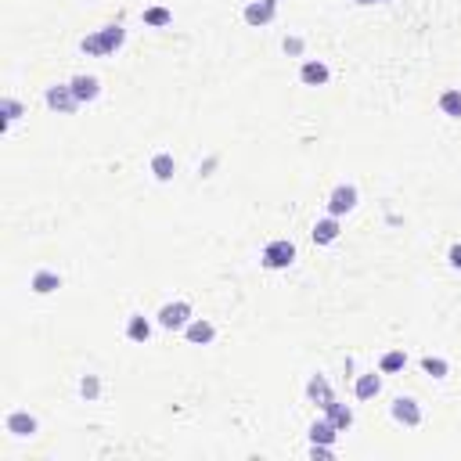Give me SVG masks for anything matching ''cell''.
Returning <instances> with one entry per match:
<instances>
[{
	"instance_id": "6da1fadb",
	"label": "cell",
	"mask_w": 461,
	"mask_h": 461,
	"mask_svg": "<svg viewBox=\"0 0 461 461\" xmlns=\"http://www.w3.org/2000/svg\"><path fill=\"white\" fill-rule=\"evenodd\" d=\"M122 44H127V29L115 22V25H105V29H98V33L83 37V40H80V51L90 54V58H108V54H115Z\"/></svg>"
},
{
	"instance_id": "7a4b0ae2",
	"label": "cell",
	"mask_w": 461,
	"mask_h": 461,
	"mask_svg": "<svg viewBox=\"0 0 461 461\" xmlns=\"http://www.w3.org/2000/svg\"><path fill=\"white\" fill-rule=\"evenodd\" d=\"M260 263H263L267 270H289V267L296 263V245H292L289 238L270 241L267 249H263V256H260Z\"/></svg>"
},
{
	"instance_id": "3957f363",
	"label": "cell",
	"mask_w": 461,
	"mask_h": 461,
	"mask_svg": "<svg viewBox=\"0 0 461 461\" xmlns=\"http://www.w3.org/2000/svg\"><path fill=\"white\" fill-rule=\"evenodd\" d=\"M47 108L51 112H58V115H72L76 108H80V98L72 94V87L69 83H54V87H47Z\"/></svg>"
},
{
	"instance_id": "277c9868",
	"label": "cell",
	"mask_w": 461,
	"mask_h": 461,
	"mask_svg": "<svg viewBox=\"0 0 461 461\" xmlns=\"http://www.w3.org/2000/svg\"><path fill=\"white\" fill-rule=\"evenodd\" d=\"M353 209H357V188L353 184H339V188L328 195V217H346Z\"/></svg>"
},
{
	"instance_id": "5b68a950",
	"label": "cell",
	"mask_w": 461,
	"mask_h": 461,
	"mask_svg": "<svg viewBox=\"0 0 461 461\" xmlns=\"http://www.w3.org/2000/svg\"><path fill=\"white\" fill-rule=\"evenodd\" d=\"M191 321V306L188 303H166L163 310H159V324L166 331H180V328H188Z\"/></svg>"
},
{
	"instance_id": "8992f818",
	"label": "cell",
	"mask_w": 461,
	"mask_h": 461,
	"mask_svg": "<svg viewBox=\"0 0 461 461\" xmlns=\"http://www.w3.org/2000/svg\"><path fill=\"white\" fill-rule=\"evenodd\" d=\"M393 418L400 425H408V429L422 425V408H418L415 396H396V400H393Z\"/></svg>"
},
{
	"instance_id": "52a82bcc",
	"label": "cell",
	"mask_w": 461,
	"mask_h": 461,
	"mask_svg": "<svg viewBox=\"0 0 461 461\" xmlns=\"http://www.w3.org/2000/svg\"><path fill=\"white\" fill-rule=\"evenodd\" d=\"M184 335H188L191 346H209L213 339H217V328H213V321H206V317H195V321H188Z\"/></svg>"
},
{
	"instance_id": "ba28073f",
	"label": "cell",
	"mask_w": 461,
	"mask_h": 461,
	"mask_svg": "<svg viewBox=\"0 0 461 461\" xmlns=\"http://www.w3.org/2000/svg\"><path fill=\"white\" fill-rule=\"evenodd\" d=\"M274 15H278V0H253L245 8V22L249 25H267V22H274Z\"/></svg>"
},
{
	"instance_id": "9c48e42d",
	"label": "cell",
	"mask_w": 461,
	"mask_h": 461,
	"mask_svg": "<svg viewBox=\"0 0 461 461\" xmlns=\"http://www.w3.org/2000/svg\"><path fill=\"white\" fill-rule=\"evenodd\" d=\"M4 425H8V433H11V436H37V429H40L37 418L29 415V411H11Z\"/></svg>"
},
{
	"instance_id": "30bf717a",
	"label": "cell",
	"mask_w": 461,
	"mask_h": 461,
	"mask_svg": "<svg viewBox=\"0 0 461 461\" xmlns=\"http://www.w3.org/2000/svg\"><path fill=\"white\" fill-rule=\"evenodd\" d=\"M72 94L80 98V105H87V101H94L98 94H101V80L98 76H72Z\"/></svg>"
},
{
	"instance_id": "8fae6325",
	"label": "cell",
	"mask_w": 461,
	"mask_h": 461,
	"mask_svg": "<svg viewBox=\"0 0 461 461\" xmlns=\"http://www.w3.org/2000/svg\"><path fill=\"white\" fill-rule=\"evenodd\" d=\"M324 418L335 425V429H339V433H346V429L353 425V411L346 408V404H339V400H335V396H331V400L324 404Z\"/></svg>"
},
{
	"instance_id": "7c38bea8",
	"label": "cell",
	"mask_w": 461,
	"mask_h": 461,
	"mask_svg": "<svg viewBox=\"0 0 461 461\" xmlns=\"http://www.w3.org/2000/svg\"><path fill=\"white\" fill-rule=\"evenodd\" d=\"M328 65L324 61H303V69H299V80L306 83V87H324L328 83Z\"/></svg>"
},
{
	"instance_id": "4fadbf2b",
	"label": "cell",
	"mask_w": 461,
	"mask_h": 461,
	"mask_svg": "<svg viewBox=\"0 0 461 461\" xmlns=\"http://www.w3.org/2000/svg\"><path fill=\"white\" fill-rule=\"evenodd\" d=\"M310 234H314V241H317V245H331L335 238L343 234V227H339V217H324V220H317Z\"/></svg>"
},
{
	"instance_id": "5bb4252c",
	"label": "cell",
	"mask_w": 461,
	"mask_h": 461,
	"mask_svg": "<svg viewBox=\"0 0 461 461\" xmlns=\"http://www.w3.org/2000/svg\"><path fill=\"white\" fill-rule=\"evenodd\" d=\"M29 289H33L37 296H51V292L61 289V278H58L54 270H37V274H33V282H29Z\"/></svg>"
},
{
	"instance_id": "9a60e30c",
	"label": "cell",
	"mask_w": 461,
	"mask_h": 461,
	"mask_svg": "<svg viewBox=\"0 0 461 461\" xmlns=\"http://www.w3.org/2000/svg\"><path fill=\"white\" fill-rule=\"evenodd\" d=\"M306 400H310V404H321V408L331 400V386H328L324 375H314L310 382H306Z\"/></svg>"
},
{
	"instance_id": "2e32d148",
	"label": "cell",
	"mask_w": 461,
	"mask_h": 461,
	"mask_svg": "<svg viewBox=\"0 0 461 461\" xmlns=\"http://www.w3.org/2000/svg\"><path fill=\"white\" fill-rule=\"evenodd\" d=\"M353 393H357V400H372V396H379V393H382V379H379L375 372H367V375H360V379H357Z\"/></svg>"
},
{
	"instance_id": "e0dca14e",
	"label": "cell",
	"mask_w": 461,
	"mask_h": 461,
	"mask_svg": "<svg viewBox=\"0 0 461 461\" xmlns=\"http://www.w3.org/2000/svg\"><path fill=\"white\" fill-rule=\"evenodd\" d=\"M335 440H339V429H335L328 418H317L314 425H310V443H335Z\"/></svg>"
},
{
	"instance_id": "ac0fdd59",
	"label": "cell",
	"mask_w": 461,
	"mask_h": 461,
	"mask_svg": "<svg viewBox=\"0 0 461 461\" xmlns=\"http://www.w3.org/2000/svg\"><path fill=\"white\" fill-rule=\"evenodd\" d=\"M127 339H130V343H148V339H151V321L141 317V314H134V317L127 321Z\"/></svg>"
},
{
	"instance_id": "d6986e66",
	"label": "cell",
	"mask_w": 461,
	"mask_h": 461,
	"mask_svg": "<svg viewBox=\"0 0 461 461\" xmlns=\"http://www.w3.org/2000/svg\"><path fill=\"white\" fill-rule=\"evenodd\" d=\"M151 173H156V180H173V173H177V163H173V156L170 151H159L156 159H151Z\"/></svg>"
},
{
	"instance_id": "ffe728a7",
	"label": "cell",
	"mask_w": 461,
	"mask_h": 461,
	"mask_svg": "<svg viewBox=\"0 0 461 461\" xmlns=\"http://www.w3.org/2000/svg\"><path fill=\"white\" fill-rule=\"evenodd\" d=\"M404 364H408L404 350H389V353H382V360H379V372H382V375H396V372H404Z\"/></svg>"
},
{
	"instance_id": "44dd1931",
	"label": "cell",
	"mask_w": 461,
	"mask_h": 461,
	"mask_svg": "<svg viewBox=\"0 0 461 461\" xmlns=\"http://www.w3.org/2000/svg\"><path fill=\"white\" fill-rule=\"evenodd\" d=\"M440 112L450 119H461V90H443L440 94Z\"/></svg>"
},
{
	"instance_id": "7402d4cb",
	"label": "cell",
	"mask_w": 461,
	"mask_h": 461,
	"mask_svg": "<svg viewBox=\"0 0 461 461\" xmlns=\"http://www.w3.org/2000/svg\"><path fill=\"white\" fill-rule=\"evenodd\" d=\"M422 372H425V375H433V379H447L450 364H447L443 357H422Z\"/></svg>"
},
{
	"instance_id": "603a6c76",
	"label": "cell",
	"mask_w": 461,
	"mask_h": 461,
	"mask_svg": "<svg viewBox=\"0 0 461 461\" xmlns=\"http://www.w3.org/2000/svg\"><path fill=\"white\" fill-rule=\"evenodd\" d=\"M0 115H4V130H8L11 122L22 115V101H15V98H4V101H0Z\"/></svg>"
},
{
	"instance_id": "cb8c5ba5",
	"label": "cell",
	"mask_w": 461,
	"mask_h": 461,
	"mask_svg": "<svg viewBox=\"0 0 461 461\" xmlns=\"http://www.w3.org/2000/svg\"><path fill=\"white\" fill-rule=\"evenodd\" d=\"M141 18H144V25H170V22H173V15H170L166 8H148Z\"/></svg>"
},
{
	"instance_id": "d4e9b609",
	"label": "cell",
	"mask_w": 461,
	"mask_h": 461,
	"mask_svg": "<svg viewBox=\"0 0 461 461\" xmlns=\"http://www.w3.org/2000/svg\"><path fill=\"white\" fill-rule=\"evenodd\" d=\"M80 393L87 396V400H98V393H101V382H98V375H87V379L80 382Z\"/></svg>"
},
{
	"instance_id": "484cf974",
	"label": "cell",
	"mask_w": 461,
	"mask_h": 461,
	"mask_svg": "<svg viewBox=\"0 0 461 461\" xmlns=\"http://www.w3.org/2000/svg\"><path fill=\"white\" fill-rule=\"evenodd\" d=\"M447 260H450V267H454V270H461V241H457V245H450Z\"/></svg>"
},
{
	"instance_id": "4316f807",
	"label": "cell",
	"mask_w": 461,
	"mask_h": 461,
	"mask_svg": "<svg viewBox=\"0 0 461 461\" xmlns=\"http://www.w3.org/2000/svg\"><path fill=\"white\" fill-rule=\"evenodd\" d=\"M285 51H289V54H299V51H303V40H299V37L285 40Z\"/></svg>"
},
{
	"instance_id": "83f0119b",
	"label": "cell",
	"mask_w": 461,
	"mask_h": 461,
	"mask_svg": "<svg viewBox=\"0 0 461 461\" xmlns=\"http://www.w3.org/2000/svg\"><path fill=\"white\" fill-rule=\"evenodd\" d=\"M357 4H389V0H357Z\"/></svg>"
}]
</instances>
